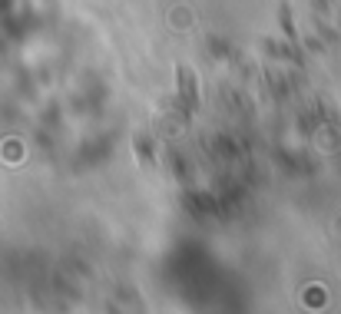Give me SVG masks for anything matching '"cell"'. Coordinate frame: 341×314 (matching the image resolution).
Returning <instances> with one entry per match:
<instances>
[{"instance_id":"1","label":"cell","mask_w":341,"mask_h":314,"mask_svg":"<svg viewBox=\"0 0 341 314\" xmlns=\"http://www.w3.org/2000/svg\"><path fill=\"white\" fill-rule=\"evenodd\" d=\"M136 156L143 165H152V149H146V136H136Z\"/></svg>"}]
</instances>
